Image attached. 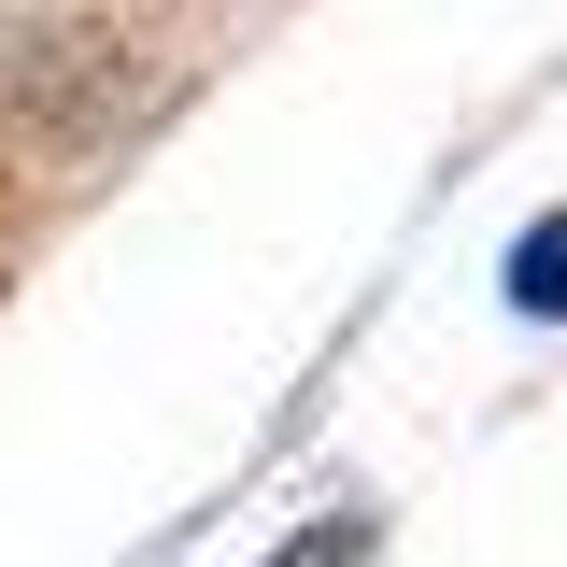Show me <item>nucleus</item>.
<instances>
[{
  "label": "nucleus",
  "mask_w": 567,
  "mask_h": 567,
  "mask_svg": "<svg viewBox=\"0 0 567 567\" xmlns=\"http://www.w3.org/2000/svg\"><path fill=\"white\" fill-rule=\"evenodd\" d=\"M511 298H525L539 327H567V213H539V227L511 241Z\"/></svg>",
  "instance_id": "obj_1"
},
{
  "label": "nucleus",
  "mask_w": 567,
  "mask_h": 567,
  "mask_svg": "<svg viewBox=\"0 0 567 567\" xmlns=\"http://www.w3.org/2000/svg\"><path fill=\"white\" fill-rule=\"evenodd\" d=\"M270 567H369V525H354V511H341V525H312V539H284Z\"/></svg>",
  "instance_id": "obj_2"
}]
</instances>
